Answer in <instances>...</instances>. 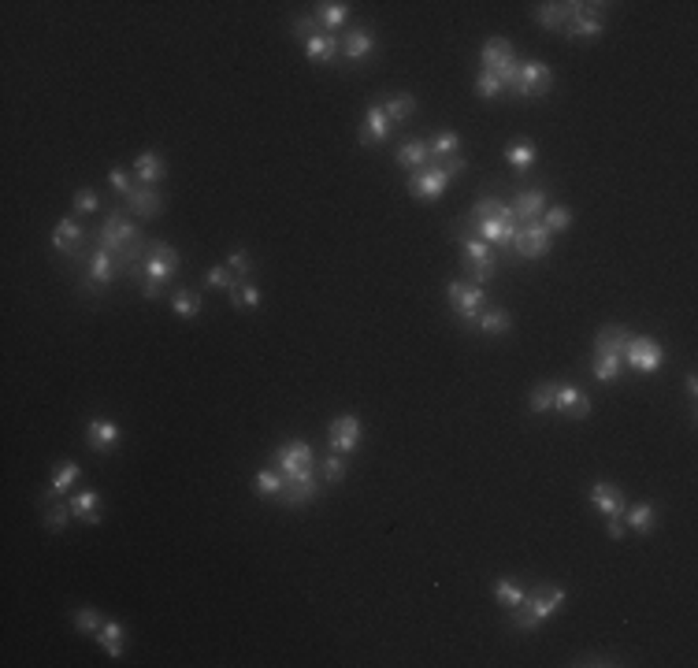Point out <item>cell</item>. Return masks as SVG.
Returning <instances> with one entry per match:
<instances>
[{"mask_svg":"<svg viewBox=\"0 0 698 668\" xmlns=\"http://www.w3.org/2000/svg\"><path fill=\"white\" fill-rule=\"evenodd\" d=\"M554 90V67L547 60H520L517 63V74L506 93H513L517 101H547Z\"/></svg>","mask_w":698,"mask_h":668,"instance_id":"cell-7","label":"cell"},{"mask_svg":"<svg viewBox=\"0 0 698 668\" xmlns=\"http://www.w3.org/2000/svg\"><path fill=\"white\" fill-rule=\"evenodd\" d=\"M547 186H520L513 198H509V208H513V216H517V223H531V219H538L542 212H547Z\"/></svg>","mask_w":698,"mask_h":668,"instance_id":"cell-22","label":"cell"},{"mask_svg":"<svg viewBox=\"0 0 698 668\" xmlns=\"http://www.w3.org/2000/svg\"><path fill=\"white\" fill-rule=\"evenodd\" d=\"M517 53H513V45H509V37H501V34H490L487 42H483V49H480V67L483 71H494L501 82H506V90H509V82H513V74H517Z\"/></svg>","mask_w":698,"mask_h":668,"instance_id":"cell-12","label":"cell"},{"mask_svg":"<svg viewBox=\"0 0 698 668\" xmlns=\"http://www.w3.org/2000/svg\"><path fill=\"white\" fill-rule=\"evenodd\" d=\"M86 446H90L93 453H101V457L115 453V450L123 446V427L115 423L111 416H90V420H86Z\"/></svg>","mask_w":698,"mask_h":668,"instance_id":"cell-17","label":"cell"},{"mask_svg":"<svg viewBox=\"0 0 698 668\" xmlns=\"http://www.w3.org/2000/svg\"><path fill=\"white\" fill-rule=\"evenodd\" d=\"M74 520V513H71V501H42V524H45V531H53V535H63L67 531V524Z\"/></svg>","mask_w":698,"mask_h":668,"instance_id":"cell-41","label":"cell"},{"mask_svg":"<svg viewBox=\"0 0 698 668\" xmlns=\"http://www.w3.org/2000/svg\"><path fill=\"white\" fill-rule=\"evenodd\" d=\"M591 505L598 508L602 517H625V508H628L625 490H620L613 479H595V487H591Z\"/></svg>","mask_w":698,"mask_h":668,"instance_id":"cell-26","label":"cell"},{"mask_svg":"<svg viewBox=\"0 0 698 668\" xmlns=\"http://www.w3.org/2000/svg\"><path fill=\"white\" fill-rule=\"evenodd\" d=\"M554 398H557V379L535 382V386L528 390V409H531L535 416H547V412H554Z\"/></svg>","mask_w":698,"mask_h":668,"instance_id":"cell-43","label":"cell"},{"mask_svg":"<svg viewBox=\"0 0 698 668\" xmlns=\"http://www.w3.org/2000/svg\"><path fill=\"white\" fill-rule=\"evenodd\" d=\"M591 398H587V390L584 386H576V382H557V398H554V412L565 416L568 423H579V420H587L591 416Z\"/></svg>","mask_w":698,"mask_h":668,"instance_id":"cell-19","label":"cell"},{"mask_svg":"<svg viewBox=\"0 0 698 668\" xmlns=\"http://www.w3.org/2000/svg\"><path fill=\"white\" fill-rule=\"evenodd\" d=\"M101 208V198H97V193L93 189H74V198H71V216H93Z\"/></svg>","mask_w":698,"mask_h":668,"instance_id":"cell-52","label":"cell"},{"mask_svg":"<svg viewBox=\"0 0 698 668\" xmlns=\"http://www.w3.org/2000/svg\"><path fill=\"white\" fill-rule=\"evenodd\" d=\"M120 275H123L120 260H115L108 249L93 246V249H90V264H86V271L79 275V294H82V297H101L115 279H120Z\"/></svg>","mask_w":698,"mask_h":668,"instance_id":"cell-9","label":"cell"},{"mask_svg":"<svg viewBox=\"0 0 698 668\" xmlns=\"http://www.w3.org/2000/svg\"><path fill=\"white\" fill-rule=\"evenodd\" d=\"M394 134V123L386 120V111H383V104H368V111H364V123H361V131H357V141H361V149H375V145H383L386 138Z\"/></svg>","mask_w":698,"mask_h":668,"instance_id":"cell-24","label":"cell"},{"mask_svg":"<svg viewBox=\"0 0 698 668\" xmlns=\"http://www.w3.org/2000/svg\"><path fill=\"white\" fill-rule=\"evenodd\" d=\"M93 246L108 249L115 260H120V267L131 275L141 267L145 253H149V242H145V234H141V223L131 219V212L123 205H111L108 216L101 219L97 234H93Z\"/></svg>","mask_w":698,"mask_h":668,"instance_id":"cell-1","label":"cell"},{"mask_svg":"<svg viewBox=\"0 0 698 668\" xmlns=\"http://www.w3.org/2000/svg\"><path fill=\"white\" fill-rule=\"evenodd\" d=\"M108 186H111L115 193H120V201H127V198H131V189H134L138 182H134V171H123V168H111V171H108Z\"/></svg>","mask_w":698,"mask_h":668,"instance_id":"cell-53","label":"cell"},{"mask_svg":"<svg viewBox=\"0 0 698 668\" xmlns=\"http://www.w3.org/2000/svg\"><path fill=\"white\" fill-rule=\"evenodd\" d=\"M249 490H253L257 498H271V501H279V494L286 490V476H283V471H279L276 464H271V468H260V471H253Z\"/></svg>","mask_w":698,"mask_h":668,"instance_id":"cell-35","label":"cell"},{"mask_svg":"<svg viewBox=\"0 0 698 668\" xmlns=\"http://www.w3.org/2000/svg\"><path fill=\"white\" fill-rule=\"evenodd\" d=\"M606 535H609L613 542H625V535H628L625 520H620V517H606Z\"/></svg>","mask_w":698,"mask_h":668,"instance_id":"cell-56","label":"cell"},{"mask_svg":"<svg viewBox=\"0 0 698 668\" xmlns=\"http://www.w3.org/2000/svg\"><path fill=\"white\" fill-rule=\"evenodd\" d=\"M394 160H398V168H405V171H423V168L431 164L428 138H409V141H402L398 152H394Z\"/></svg>","mask_w":698,"mask_h":668,"instance_id":"cell-32","label":"cell"},{"mask_svg":"<svg viewBox=\"0 0 698 668\" xmlns=\"http://www.w3.org/2000/svg\"><path fill=\"white\" fill-rule=\"evenodd\" d=\"M625 528L632 531V535H639V538H646V535H654L657 531V505L654 501H635V505H628L625 508Z\"/></svg>","mask_w":698,"mask_h":668,"instance_id":"cell-30","label":"cell"},{"mask_svg":"<svg viewBox=\"0 0 698 668\" xmlns=\"http://www.w3.org/2000/svg\"><path fill=\"white\" fill-rule=\"evenodd\" d=\"M428 149H431V164H442L450 156H464V138L457 131H439L428 138Z\"/></svg>","mask_w":698,"mask_h":668,"instance_id":"cell-39","label":"cell"},{"mask_svg":"<svg viewBox=\"0 0 698 668\" xmlns=\"http://www.w3.org/2000/svg\"><path fill=\"white\" fill-rule=\"evenodd\" d=\"M490 595H494V602L501 605V609H517L520 602H524V583H517V579H509V576H501V579H494L490 583Z\"/></svg>","mask_w":698,"mask_h":668,"instance_id":"cell-42","label":"cell"},{"mask_svg":"<svg viewBox=\"0 0 698 668\" xmlns=\"http://www.w3.org/2000/svg\"><path fill=\"white\" fill-rule=\"evenodd\" d=\"M616 5H606V0H591V5H587V0H584V12H579L561 34L568 37V42H598V37L606 34V19H609V12H613Z\"/></svg>","mask_w":698,"mask_h":668,"instance_id":"cell-11","label":"cell"},{"mask_svg":"<svg viewBox=\"0 0 698 668\" xmlns=\"http://www.w3.org/2000/svg\"><path fill=\"white\" fill-rule=\"evenodd\" d=\"M550 249H554V234L542 227L538 219L520 223L517 238H513V264H517V260H542Z\"/></svg>","mask_w":698,"mask_h":668,"instance_id":"cell-14","label":"cell"},{"mask_svg":"<svg viewBox=\"0 0 698 668\" xmlns=\"http://www.w3.org/2000/svg\"><path fill=\"white\" fill-rule=\"evenodd\" d=\"M579 12H584V0H565V5H554V0H547V5H535L531 15L542 30H550V34H561Z\"/></svg>","mask_w":698,"mask_h":668,"instance_id":"cell-20","label":"cell"},{"mask_svg":"<svg viewBox=\"0 0 698 668\" xmlns=\"http://www.w3.org/2000/svg\"><path fill=\"white\" fill-rule=\"evenodd\" d=\"M345 468H349V457L345 453H327L324 460H320V479H324V487H334V483H342V476H345Z\"/></svg>","mask_w":698,"mask_h":668,"instance_id":"cell-47","label":"cell"},{"mask_svg":"<svg viewBox=\"0 0 698 668\" xmlns=\"http://www.w3.org/2000/svg\"><path fill=\"white\" fill-rule=\"evenodd\" d=\"M316 26H320V23L313 19V12H305V15H294L286 30H290V37H297V42H305V37H308V34H313Z\"/></svg>","mask_w":698,"mask_h":668,"instance_id":"cell-54","label":"cell"},{"mask_svg":"<svg viewBox=\"0 0 698 668\" xmlns=\"http://www.w3.org/2000/svg\"><path fill=\"white\" fill-rule=\"evenodd\" d=\"M108 616H101L97 609H74L71 613V624H74V632L79 635H90V639H97V632H101V624H104Z\"/></svg>","mask_w":698,"mask_h":668,"instance_id":"cell-48","label":"cell"},{"mask_svg":"<svg viewBox=\"0 0 698 668\" xmlns=\"http://www.w3.org/2000/svg\"><path fill=\"white\" fill-rule=\"evenodd\" d=\"M361 435H364V427H361V420L354 416V412H342V416H334L331 423H327V446L334 450V453H357V446H361Z\"/></svg>","mask_w":698,"mask_h":668,"instance_id":"cell-18","label":"cell"},{"mask_svg":"<svg viewBox=\"0 0 698 668\" xmlns=\"http://www.w3.org/2000/svg\"><path fill=\"white\" fill-rule=\"evenodd\" d=\"M179 271H182V257L171 242H149V253L141 260V297L145 301H157L164 297V286H171L179 279Z\"/></svg>","mask_w":698,"mask_h":668,"instance_id":"cell-3","label":"cell"},{"mask_svg":"<svg viewBox=\"0 0 698 668\" xmlns=\"http://www.w3.org/2000/svg\"><path fill=\"white\" fill-rule=\"evenodd\" d=\"M506 164L513 168V171H520V175H528L535 164H538V145L535 141H528V138H520V141H513V145H506Z\"/></svg>","mask_w":698,"mask_h":668,"instance_id":"cell-38","label":"cell"},{"mask_svg":"<svg viewBox=\"0 0 698 668\" xmlns=\"http://www.w3.org/2000/svg\"><path fill=\"white\" fill-rule=\"evenodd\" d=\"M349 15H354V5H345V0H320V5H313V19L327 34H338L349 23Z\"/></svg>","mask_w":698,"mask_h":668,"instance_id":"cell-29","label":"cell"},{"mask_svg":"<svg viewBox=\"0 0 698 668\" xmlns=\"http://www.w3.org/2000/svg\"><path fill=\"white\" fill-rule=\"evenodd\" d=\"M227 297H230V305H235L238 312H257V308L264 305V290L253 286V283H238Z\"/></svg>","mask_w":698,"mask_h":668,"instance_id":"cell-45","label":"cell"},{"mask_svg":"<svg viewBox=\"0 0 698 668\" xmlns=\"http://www.w3.org/2000/svg\"><path fill=\"white\" fill-rule=\"evenodd\" d=\"M120 205L131 212V219L149 223V219H157V216H160L164 198H160V189H157V186H134V189H131V198L120 201Z\"/></svg>","mask_w":698,"mask_h":668,"instance_id":"cell-23","label":"cell"},{"mask_svg":"<svg viewBox=\"0 0 698 668\" xmlns=\"http://www.w3.org/2000/svg\"><path fill=\"white\" fill-rule=\"evenodd\" d=\"M453 234H457V246H460V267L469 271V283H476V286H487L494 275H498V267H501V260H498V253H494V246H487L480 234H472V230H464V227H453Z\"/></svg>","mask_w":698,"mask_h":668,"instance_id":"cell-5","label":"cell"},{"mask_svg":"<svg viewBox=\"0 0 698 668\" xmlns=\"http://www.w3.org/2000/svg\"><path fill=\"white\" fill-rule=\"evenodd\" d=\"M683 390H687V398H691V420H694V398H698V375H694V372L683 375Z\"/></svg>","mask_w":698,"mask_h":668,"instance_id":"cell-57","label":"cell"},{"mask_svg":"<svg viewBox=\"0 0 698 668\" xmlns=\"http://www.w3.org/2000/svg\"><path fill=\"white\" fill-rule=\"evenodd\" d=\"M591 372L598 382H616L625 375V357H613V353H595L591 357Z\"/></svg>","mask_w":698,"mask_h":668,"instance_id":"cell-44","label":"cell"},{"mask_svg":"<svg viewBox=\"0 0 698 668\" xmlns=\"http://www.w3.org/2000/svg\"><path fill=\"white\" fill-rule=\"evenodd\" d=\"M572 664H591V668H602V664H625L616 653H579Z\"/></svg>","mask_w":698,"mask_h":668,"instance_id":"cell-55","label":"cell"},{"mask_svg":"<svg viewBox=\"0 0 698 668\" xmlns=\"http://www.w3.org/2000/svg\"><path fill=\"white\" fill-rule=\"evenodd\" d=\"M101 508H104V501H101L97 490H79V494H71V513H74V520H82V524L97 528V524H101Z\"/></svg>","mask_w":698,"mask_h":668,"instance_id":"cell-36","label":"cell"},{"mask_svg":"<svg viewBox=\"0 0 698 668\" xmlns=\"http://www.w3.org/2000/svg\"><path fill=\"white\" fill-rule=\"evenodd\" d=\"M168 305H171L175 316H182V320H198L201 312H205V294H201V290H189V286H179V290L168 294Z\"/></svg>","mask_w":698,"mask_h":668,"instance_id":"cell-33","label":"cell"},{"mask_svg":"<svg viewBox=\"0 0 698 668\" xmlns=\"http://www.w3.org/2000/svg\"><path fill=\"white\" fill-rule=\"evenodd\" d=\"M476 334H483V338H506L509 331H513V316H509V308H501V305H487L483 312H480V320H476V327H472Z\"/></svg>","mask_w":698,"mask_h":668,"instance_id":"cell-28","label":"cell"},{"mask_svg":"<svg viewBox=\"0 0 698 668\" xmlns=\"http://www.w3.org/2000/svg\"><path fill=\"white\" fill-rule=\"evenodd\" d=\"M453 227L472 230V234H480V238H483L487 246H494V253H498L501 267H506V264H513V238H517L520 223H517V216H513L509 201L498 208V216H487V219H476V223H464V219H457Z\"/></svg>","mask_w":698,"mask_h":668,"instance_id":"cell-4","label":"cell"},{"mask_svg":"<svg viewBox=\"0 0 698 668\" xmlns=\"http://www.w3.org/2000/svg\"><path fill=\"white\" fill-rule=\"evenodd\" d=\"M450 182H453V179H450L439 164H428L423 171H409L405 189H409V198H416V201H439V198H446Z\"/></svg>","mask_w":698,"mask_h":668,"instance_id":"cell-15","label":"cell"},{"mask_svg":"<svg viewBox=\"0 0 698 668\" xmlns=\"http://www.w3.org/2000/svg\"><path fill=\"white\" fill-rule=\"evenodd\" d=\"M205 286H212V290H223V294H230L238 286V279L230 275V267L227 264H212L208 271H205Z\"/></svg>","mask_w":698,"mask_h":668,"instance_id":"cell-51","label":"cell"},{"mask_svg":"<svg viewBox=\"0 0 698 668\" xmlns=\"http://www.w3.org/2000/svg\"><path fill=\"white\" fill-rule=\"evenodd\" d=\"M568 602V591L557 583H535L531 591L524 595V602L517 609H509V632L517 635H531L547 624L554 613H561Z\"/></svg>","mask_w":698,"mask_h":668,"instance_id":"cell-2","label":"cell"},{"mask_svg":"<svg viewBox=\"0 0 698 668\" xmlns=\"http://www.w3.org/2000/svg\"><path fill=\"white\" fill-rule=\"evenodd\" d=\"M538 223L547 227L550 234H561V230L572 227V208H568V205H547V212L538 216Z\"/></svg>","mask_w":698,"mask_h":668,"instance_id":"cell-49","label":"cell"},{"mask_svg":"<svg viewBox=\"0 0 698 668\" xmlns=\"http://www.w3.org/2000/svg\"><path fill=\"white\" fill-rule=\"evenodd\" d=\"M168 179V164L157 149H141L134 156V182L138 186H160Z\"/></svg>","mask_w":698,"mask_h":668,"instance_id":"cell-27","label":"cell"},{"mask_svg":"<svg viewBox=\"0 0 698 668\" xmlns=\"http://www.w3.org/2000/svg\"><path fill=\"white\" fill-rule=\"evenodd\" d=\"M476 93H480V101H498L501 93H506V82H501L494 71H483V67H480V74H476Z\"/></svg>","mask_w":698,"mask_h":668,"instance_id":"cell-50","label":"cell"},{"mask_svg":"<svg viewBox=\"0 0 698 668\" xmlns=\"http://www.w3.org/2000/svg\"><path fill=\"white\" fill-rule=\"evenodd\" d=\"M446 301H450L453 320H457L460 327H469V331L476 327L480 312L490 305L487 290H483V286H476V283H469V279H453V283L446 286Z\"/></svg>","mask_w":698,"mask_h":668,"instance_id":"cell-8","label":"cell"},{"mask_svg":"<svg viewBox=\"0 0 698 668\" xmlns=\"http://www.w3.org/2000/svg\"><path fill=\"white\" fill-rule=\"evenodd\" d=\"M628 338H632V331H628V327H616V324H606V327H598V334H595V345H591V357H595V353H613V357H625V345H628Z\"/></svg>","mask_w":698,"mask_h":668,"instance_id":"cell-34","label":"cell"},{"mask_svg":"<svg viewBox=\"0 0 698 668\" xmlns=\"http://www.w3.org/2000/svg\"><path fill=\"white\" fill-rule=\"evenodd\" d=\"M305 56L313 60V63H320V67H334L338 60H342V37L338 34H327V30H313L305 37Z\"/></svg>","mask_w":698,"mask_h":668,"instance_id":"cell-21","label":"cell"},{"mask_svg":"<svg viewBox=\"0 0 698 668\" xmlns=\"http://www.w3.org/2000/svg\"><path fill=\"white\" fill-rule=\"evenodd\" d=\"M82 479V464H74V460H60L56 468H53V476H49V487H45V494H42V501H56V498H63L74 483Z\"/></svg>","mask_w":698,"mask_h":668,"instance_id":"cell-31","label":"cell"},{"mask_svg":"<svg viewBox=\"0 0 698 668\" xmlns=\"http://www.w3.org/2000/svg\"><path fill=\"white\" fill-rule=\"evenodd\" d=\"M383 111H386V120H391L394 127H402V123H409L412 115L420 111V104H416V97L412 93H386L383 101Z\"/></svg>","mask_w":698,"mask_h":668,"instance_id":"cell-37","label":"cell"},{"mask_svg":"<svg viewBox=\"0 0 698 668\" xmlns=\"http://www.w3.org/2000/svg\"><path fill=\"white\" fill-rule=\"evenodd\" d=\"M97 643H101V650H104L111 661H120V657H123V643H127V627H123L120 620H104L101 632H97Z\"/></svg>","mask_w":698,"mask_h":668,"instance_id":"cell-40","label":"cell"},{"mask_svg":"<svg viewBox=\"0 0 698 668\" xmlns=\"http://www.w3.org/2000/svg\"><path fill=\"white\" fill-rule=\"evenodd\" d=\"M227 267H230V275H235L238 283H249V275L257 271V260H253V253L246 249V246H238L235 253H227V260H223Z\"/></svg>","mask_w":698,"mask_h":668,"instance_id":"cell-46","label":"cell"},{"mask_svg":"<svg viewBox=\"0 0 698 668\" xmlns=\"http://www.w3.org/2000/svg\"><path fill=\"white\" fill-rule=\"evenodd\" d=\"M324 494V479L320 476H305V479H286V490L279 494V508H305L308 501H316Z\"/></svg>","mask_w":698,"mask_h":668,"instance_id":"cell-25","label":"cell"},{"mask_svg":"<svg viewBox=\"0 0 698 668\" xmlns=\"http://www.w3.org/2000/svg\"><path fill=\"white\" fill-rule=\"evenodd\" d=\"M90 242V230H86V223L82 219H74V216H63L56 227H53V234H49V246H53V253L56 257H63V264L67 267H74V271H86V264H90V249L93 246H86Z\"/></svg>","mask_w":698,"mask_h":668,"instance_id":"cell-6","label":"cell"},{"mask_svg":"<svg viewBox=\"0 0 698 668\" xmlns=\"http://www.w3.org/2000/svg\"><path fill=\"white\" fill-rule=\"evenodd\" d=\"M338 37H342V60L345 63H368L375 56V49H379V37H375V30L368 23H354Z\"/></svg>","mask_w":698,"mask_h":668,"instance_id":"cell-16","label":"cell"},{"mask_svg":"<svg viewBox=\"0 0 698 668\" xmlns=\"http://www.w3.org/2000/svg\"><path fill=\"white\" fill-rule=\"evenodd\" d=\"M271 464H276L286 479L316 476V450L305 439H290V442H279L276 450H271Z\"/></svg>","mask_w":698,"mask_h":668,"instance_id":"cell-10","label":"cell"},{"mask_svg":"<svg viewBox=\"0 0 698 668\" xmlns=\"http://www.w3.org/2000/svg\"><path fill=\"white\" fill-rule=\"evenodd\" d=\"M665 364V349L657 345V338L650 334H632L625 345V368L639 372V375H657Z\"/></svg>","mask_w":698,"mask_h":668,"instance_id":"cell-13","label":"cell"}]
</instances>
